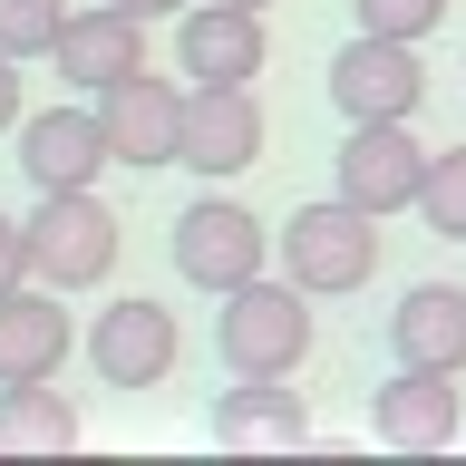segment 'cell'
<instances>
[{"instance_id":"obj_1","label":"cell","mask_w":466,"mask_h":466,"mask_svg":"<svg viewBox=\"0 0 466 466\" xmlns=\"http://www.w3.org/2000/svg\"><path fill=\"white\" fill-rule=\"evenodd\" d=\"M214 360H224L233 379H291L301 360H311V291L272 282V272H253L243 291H224V311H214Z\"/></svg>"},{"instance_id":"obj_2","label":"cell","mask_w":466,"mask_h":466,"mask_svg":"<svg viewBox=\"0 0 466 466\" xmlns=\"http://www.w3.org/2000/svg\"><path fill=\"white\" fill-rule=\"evenodd\" d=\"M282 272L311 301H340V291H360L379 272V214L370 204H350V195H330V204H301L282 224Z\"/></svg>"},{"instance_id":"obj_3","label":"cell","mask_w":466,"mask_h":466,"mask_svg":"<svg viewBox=\"0 0 466 466\" xmlns=\"http://www.w3.org/2000/svg\"><path fill=\"white\" fill-rule=\"evenodd\" d=\"M20 224H29V272H39L49 291H97L116 272V214L97 204V185L39 195Z\"/></svg>"},{"instance_id":"obj_4","label":"cell","mask_w":466,"mask_h":466,"mask_svg":"<svg viewBox=\"0 0 466 466\" xmlns=\"http://www.w3.org/2000/svg\"><path fill=\"white\" fill-rule=\"evenodd\" d=\"M166 253H175V272H185L195 291H214V301H224V291H243L262 262H272V233L253 224V204L195 195V204L166 224Z\"/></svg>"},{"instance_id":"obj_5","label":"cell","mask_w":466,"mask_h":466,"mask_svg":"<svg viewBox=\"0 0 466 466\" xmlns=\"http://www.w3.org/2000/svg\"><path fill=\"white\" fill-rule=\"evenodd\" d=\"M418 185H428V146L408 137V116H370V127H350L340 156H330V195L370 204L379 224H389V214H418Z\"/></svg>"},{"instance_id":"obj_6","label":"cell","mask_w":466,"mask_h":466,"mask_svg":"<svg viewBox=\"0 0 466 466\" xmlns=\"http://www.w3.org/2000/svg\"><path fill=\"white\" fill-rule=\"evenodd\" d=\"M87 370L107 379V389H166L175 360H185V330H175L166 301H146V291H127V301H107V311L87 320Z\"/></svg>"},{"instance_id":"obj_7","label":"cell","mask_w":466,"mask_h":466,"mask_svg":"<svg viewBox=\"0 0 466 466\" xmlns=\"http://www.w3.org/2000/svg\"><path fill=\"white\" fill-rule=\"evenodd\" d=\"M10 146H20L29 195H68V185H97V175L116 166L107 127H97V97H68V107L20 116V127H10Z\"/></svg>"},{"instance_id":"obj_8","label":"cell","mask_w":466,"mask_h":466,"mask_svg":"<svg viewBox=\"0 0 466 466\" xmlns=\"http://www.w3.org/2000/svg\"><path fill=\"white\" fill-rule=\"evenodd\" d=\"M262 10L253 0H185L175 10V68L195 87H253L262 78Z\"/></svg>"},{"instance_id":"obj_9","label":"cell","mask_w":466,"mask_h":466,"mask_svg":"<svg viewBox=\"0 0 466 466\" xmlns=\"http://www.w3.org/2000/svg\"><path fill=\"white\" fill-rule=\"evenodd\" d=\"M370 428H379V447H408V457L457 447V437H466L457 370H418V360H399V370L370 389Z\"/></svg>"},{"instance_id":"obj_10","label":"cell","mask_w":466,"mask_h":466,"mask_svg":"<svg viewBox=\"0 0 466 466\" xmlns=\"http://www.w3.org/2000/svg\"><path fill=\"white\" fill-rule=\"evenodd\" d=\"M185 97H195V87L156 78V68L97 87V127H107L116 166H185Z\"/></svg>"},{"instance_id":"obj_11","label":"cell","mask_w":466,"mask_h":466,"mask_svg":"<svg viewBox=\"0 0 466 466\" xmlns=\"http://www.w3.org/2000/svg\"><path fill=\"white\" fill-rule=\"evenodd\" d=\"M418 97H428L418 39H379V29H360V39L330 58V107H340L350 127H370V116H418Z\"/></svg>"},{"instance_id":"obj_12","label":"cell","mask_w":466,"mask_h":466,"mask_svg":"<svg viewBox=\"0 0 466 466\" xmlns=\"http://www.w3.org/2000/svg\"><path fill=\"white\" fill-rule=\"evenodd\" d=\"M49 68L78 87V97H97V87H116V78H137V68H146V20H137V10H116V0H97V10H68V29H58Z\"/></svg>"},{"instance_id":"obj_13","label":"cell","mask_w":466,"mask_h":466,"mask_svg":"<svg viewBox=\"0 0 466 466\" xmlns=\"http://www.w3.org/2000/svg\"><path fill=\"white\" fill-rule=\"evenodd\" d=\"M262 156V97L253 87H195L185 97V166L204 175V185H224V175H243Z\"/></svg>"},{"instance_id":"obj_14","label":"cell","mask_w":466,"mask_h":466,"mask_svg":"<svg viewBox=\"0 0 466 466\" xmlns=\"http://www.w3.org/2000/svg\"><path fill=\"white\" fill-rule=\"evenodd\" d=\"M68 350H78V320L58 311L49 282L0 291V379H58V370H68Z\"/></svg>"},{"instance_id":"obj_15","label":"cell","mask_w":466,"mask_h":466,"mask_svg":"<svg viewBox=\"0 0 466 466\" xmlns=\"http://www.w3.org/2000/svg\"><path fill=\"white\" fill-rule=\"evenodd\" d=\"M204 428H214V447H311V408L282 379H233Z\"/></svg>"},{"instance_id":"obj_16","label":"cell","mask_w":466,"mask_h":466,"mask_svg":"<svg viewBox=\"0 0 466 466\" xmlns=\"http://www.w3.org/2000/svg\"><path fill=\"white\" fill-rule=\"evenodd\" d=\"M389 350L418 370H466V291L457 282H408L389 311Z\"/></svg>"},{"instance_id":"obj_17","label":"cell","mask_w":466,"mask_h":466,"mask_svg":"<svg viewBox=\"0 0 466 466\" xmlns=\"http://www.w3.org/2000/svg\"><path fill=\"white\" fill-rule=\"evenodd\" d=\"M0 447H78V408L58 399V379H0Z\"/></svg>"},{"instance_id":"obj_18","label":"cell","mask_w":466,"mask_h":466,"mask_svg":"<svg viewBox=\"0 0 466 466\" xmlns=\"http://www.w3.org/2000/svg\"><path fill=\"white\" fill-rule=\"evenodd\" d=\"M418 224L437 243H466V146H437L428 156V185H418Z\"/></svg>"},{"instance_id":"obj_19","label":"cell","mask_w":466,"mask_h":466,"mask_svg":"<svg viewBox=\"0 0 466 466\" xmlns=\"http://www.w3.org/2000/svg\"><path fill=\"white\" fill-rule=\"evenodd\" d=\"M68 29V0H0V49L10 58H49Z\"/></svg>"},{"instance_id":"obj_20","label":"cell","mask_w":466,"mask_h":466,"mask_svg":"<svg viewBox=\"0 0 466 466\" xmlns=\"http://www.w3.org/2000/svg\"><path fill=\"white\" fill-rule=\"evenodd\" d=\"M360 10V29H379V39H428L437 20H447V0H350Z\"/></svg>"},{"instance_id":"obj_21","label":"cell","mask_w":466,"mask_h":466,"mask_svg":"<svg viewBox=\"0 0 466 466\" xmlns=\"http://www.w3.org/2000/svg\"><path fill=\"white\" fill-rule=\"evenodd\" d=\"M20 282H39V272H29V224L0 214V291H20Z\"/></svg>"},{"instance_id":"obj_22","label":"cell","mask_w":466,"mask_h":466,"mask_svg":"<svg viewBox=\"0 0 466 466\" xmlns=\"http://www.w3.org/2000/svg\"><path fill=\"white\" fill-rule=\"evenodd\" d=\"M20 116H29V107H20V58L0 49V137H10V127H20Z\"/></svg>"},{"instance_id":"obj_23","label":"cell","mask_w":466,"mask_h":466,"mask_svg":"<svg viewBox=\"0 0 466 466\" xmlns=\"http://www.w3.org/2000/svg\"><path fill=\"white\" fill-rule=\"evenodd\" d=\"M116 10H137V20H175L185 0H116Z\"/></svg>"},{"instance_id":"obj_24","label":"cell","mask_w":466,"mask_h":466,"mask_svg":"<svg viewBox=\"0 0 466 466\" xmlns=\"http://www.w3.org/2000/svg\"><path fill=\"white\" fill-rule=\"evenodd\" d=\"M253 10H272V0H253Z\"/></svg>"}]
</instances>
